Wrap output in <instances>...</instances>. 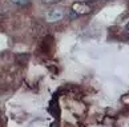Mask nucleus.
I'll use <instances>...</instances> for the list:
<instances>
[{"instance_id":"obj_1","label":"nucleus","mask_w":129,"mask_h":127,"mask_svg":"<svg viewBox=\"0 0 129 127\" xmlns=\"http://www.w3.org/2000/svg\"><path fill=\"white\" fill-rule=\"evenodd\" d=\"M63 17H64V9H61V8H53V9H49V11L45 13V20L48 22V23H56V22H60Z\"/></svg>"},{"instance_id":"obj_2","label":"nucleus","mask_w":129,"mask_h":127,"mask_svg":"<svg viewBox=\"0 0 129 127\" xmlns=\"http://www.w3.org/2000/svg\"><path fill=\"white\" fill-rule=\"evenodd\" d=\"M72 11L77 15H87V13H90L92 8H90L87 3H81V2H77V3H73L72 4Z\"/></svg>"},{"instance_id":"obj_3","label":"nucleus","mask_w":129,"mask_h":127,"mask_svg":"<svg viewBox=\"0 0 129 127\" xmlns=\"http://www.w3.org/2000/svg\"><path fill=\"white\" fill-rule=\"evenodd\" d=\"M11 2L15 3V4H19V6H25L28 3V0H11Z\"/></svg>"},{"instance_id":"obj_4","label":"nucleus","mask_w":129,"mask_h":127,"mask_svg":"<svg viewBox=\"0 0 129 127\" xmlns=\"http://www.w3.org/2000/svg\"><path fill=\"white\" fill-rule=\"evenodd\" d=\"M59 2L60 0H41V3H44V4H56Z\"/></svg>"}]
</instances>
